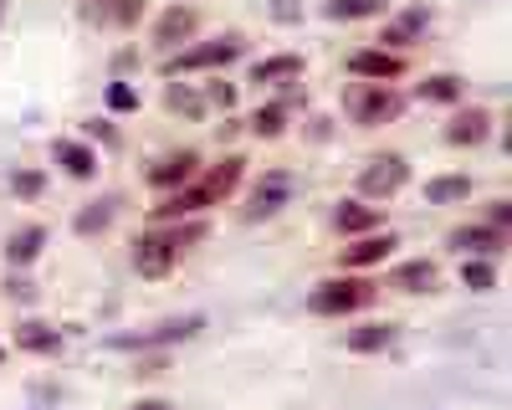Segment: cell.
Masks as SVG:
<instances>
[{"instance_id": "1", "label": "cell", "mask_w": 512, "mask_h": 410, "mask_svg": "<svg viewBox=\"0 0 512 410\" xmlns=\"http://www.w3.org/2000/svg\"><path fill=\"white\" fill-rule=\"evenodd\" d=\"M241 175H246V159L241 154H226L221 164H210L205 180H190V185H180L175 195H169L159 205V221H195V216L210 211V205H226L236 195Z\"/></svg>"}, {"instance_id": "2", "label": "cell", "mask_w": 512, "mask_h": 410, "mask_svg": "<svg viewBox=\"0 0 512 410\" xmlns=\"http://www.w3.org/2000/svg\"><path fill=\"white\" fill-rule=\"evenodd\" d=\"M205 236H210L205 216H195V221H159V231L134 236V272L139 277H164L185 252H195Z\"/></svg>"}, {"instance_id": "3", "label": "cell", "mask_w": 512, "mask_h": 410, "mask_svg": "<svg viewBox=\"0 0 512 410\" xmlns=\"http://www.w3.org/2000/svg\"><path fill=\"white\" fill-rule=\"evenodd\" d=\"M374 298H379V287H374L369 277L344 272V277H328V282H318V287H313V298H308V308H313L318 318H349V313L369 308Z\"/></svg>"}, {"instance_id": "4", "label": "cell", "mask_w": 512, "mask_h": 410, "mask_svg": "<svg viewBox=\"0 0 512 410\" xmlns=\"http://www.w3.org/2000/svg\"><path fill=\"white\" fill-rule=\"evenodd\" d=\"M246 52V36H210V41H195V47H185V52H175L164 62V77H185V72H221V67H231L236 57Z\"/></svg>"}, {"instance_id": "5", "label": "cell", "mask_w": 512, "mask_h": 410, "mask_svg": "<svg viewBox=\"0 0 512 410\" xmlns=\"http://www.w3.org/2000/svg\"><path fill=\"white\" fill-rule=\"evenodd\" d=\"M344 108L354 123H364V129H379V123H395L405 113V98L390 88V82H354V88L344 93Z\"/></svg>"}, {"instance_id": "6", "label": "cell", "mask_w": 512, "mask_h": 410, "mask_svg": "<svg viewBox=\"0 0 512 410\" xmlns=\"http://www.w3.org/2000/svg\"><path fill=\"white\" fill-rule=\"evenodd\" d=\"M200 328H205V318H200V313H190V318H169V323L144 328V334H118V339H113V349H139V354H149V349H169V344L195 339Z\"/></svg>"}, {"instance_id": "7", "label": "cell", "mask_w": 512, "mask_h": 410, "mask_svg": "<svg viewBox=\"0 0 512 410\" xmlns=\"http://www.w3.org/2000/svg\"><path fill=\"white\" fill-rule=\"evenodd\" d=\"M405 180H410V164H405L400 154H374L364 170H359V195H369V200H390V195L405 190Z\"/></svg>"}, {"instance_id": "8", "label": "cell", "mask_w": 512, "mask_h": 410, "mask_svg": "<svg viewBox=\"0 0 512 410\" xmlns=\"http://www.w3.org/2000/svg\"><path fill=\"white\" fill-rule=\"evenodd\" d=\"M436 26V16L431 11H425V6H405L400 16H390V26H384V36H379V47L384 52H405V47H415V41L425 36V31H431Z\"/></svg>"}, {"instance_id": "9", "label": "cell", "mask_w": 512, "mask_h": 410, "mask_svg": "<svg viewBox=\"0 0 512 410\" xmlns=\"http://www.w3.org/2000/svg\"><path fill=\"white\" fill-rule=\"evenodd\" d=\"M395 236H384V231H369V236H359V241H349L344 252H338V267L344 272H359V267H379V262H390V252H395Z\"/></svg>"}, {"instance_id": "10", "label": "cell", "mask_w": 512, "mask_h": 410, "mask_svg": "<svg viewBox=\"0 0 512 410\" xmlns=\"http://www.w3.org/2000/svg\"><path fill=\"white\" fill-rule=\"evenodd\" d=\"M292 200V175L287 170H272L262 185L251 190V200H246V221H262V216H277L282 205Z\"/></svg>"}, {"instance_id": "11", "label": "cell", "mask_w": 512, "mask_h": 410, "mask_svg": "<svg viewBox=\"0 0 512 410\" xmlns=\"http://www.w3.org/2000/svg\"><path fill=\"white\" fill-rule=\"evenodd\" d=\"M195 170H200V154H195V149H175V154H164L144 180H149L154 190H180V185L195 180Z\"/></svg>"}, {"instance_id": "12", "label": "cell", "mask_w": 512, "mask_h": 410, "mask_svg": "<svg viewBox=\"0 0 512 410\" xmlns=\"http://www.w3.org/2000/svg\"><path fill=\"white\" fill-rule=\"evenodd\" d=\"M502 246H507V231H497V226H487V221L451 231V252H466V257H497Z\"/></svg>"}, {"instance_id": "13", "label": "cell", "mask_w": 512, "mask_h": 410, "mask_svg": "<svg viewBox=\"0 0 512 410\" xmlns=\"http://www.w3.org/2000/svg\"><path fill=\"white\" fill-rule=\"evenodd\" d=\"M308 72V62L297 57V52H282V57H262V62H251V82L256 88H287V82H297Z\"/></svg>"}, {"instance_id": "14", "label": "cell", "mask_w": 512, "mask_h": 410, "mask_svg": "<svg viewBox=\"0 0 512 410\" xmlns=\"http://www.w3.org/2000/svg\"><path fill=\"white\" fill-rule=\"evenodd\" d=\"M349 72L364 77V82H395V77L405 72V57L384 52V47H369V52H354V57H349Z\"/></svg>"}, {"instance_id": "15", "label": "cell", "mask_w": 512, "mask_h": 410, "mask_svg": "<svg viewBox=\"0 0 512 410\" xmlns=\"http://www.w3.org/2000/svg\"><path fill=\"white\" fill-rule=\"evenodd\" d=\"M195 26H200V11L180 0V6H169V11L154 21V41H159V47H180V41L195 36Z\"/></svg>"}, {"instance_id": "16", "label": "cell", "mask_w": 512, "mask_h": 410, "mask_svg": "<svg viewBox=\"0 0 512 410\" xmlns=\"http://www.w3.org/2000/svg\"><path fill=\"white\" fill-rule=\"evenodd\" d=\"M436 282H441V267L431 257H415V262H400L390 272V287H400V293H436Z\"/></svg>"}, {"instance_id": "17", "label": "cell", "mask_w": 512, "mask_h": 410, "mask_svg": "<svg viewBox=\"0 0 512 410\" xmlns=\"http://www.w3.org/2000/svg\"><path fill=\"white\" fill-rule=\"evenodd\" d=\"M487 134H492V113H487V108H461V113L446 123V139L461 144V149H466V144H482Z\"/></svg>"}, {"instance_id": "18", "label": "cell", "mask_w": 512, "mask_h": 410, "mask_svg": "<svg viewBox=\"0 0 512 410\" xmlns=\"http://www.w3.org/2000/svg\"><path fill=\"white\" fill-rule=\"evenodd\" d=\"M52 159L62 164L72 180H93V175H98V154H93L88 144H77V139H57V144H52Z\"/></svg>"}, {"instance_id": "19", "label": "cell", "mask_w": 512, "mask_h": 410, "mask_svg": "<svg viewBox=\"0 0 512 410\" xmlns=\"http://www.w3.org/2000/svg\"><path fill=\"white\" fill-rule=\"evenodd\" d=\"M338 344H344L349 354H379V349H390V344H395V323H364V328H349V334L338 339Z\"/></svg>"}, {"instance_id": "20", "label": "cell", "mask_w": 512, "mask_h": 410, "mask_svg": "<svg viewBox=\"0 0 512 410\" xmlns=\"http://www.w3.org/2000/svg\"><path fill=\"white\" fill-rule=\"evenodd\" d=\"M41 246H47V226H21V231H11V241H6V262H11V267H31V262L41 257Z\"/></svg>"}, {"instance_id": "21", "label": "cell", "mask_w": 512, "mask_h": 410, "mask_svg": "<svg viewBox=\"0 0 512 410\" xmlns=\"http://www.w3.org/2000/svg\"><path fill=\"white\" fill-rule=\"evenodd\" d=\"M16 344L26 354H57L62 349V328H52V323H21L16 328Z\"/></svg>"}, {"instance_id": "22", "label": "cell", "mask_w": 512, "mask_h": 410, "mask_svg": "<svg viewBox=\"0 0 512 410\" xmlns=\"http://www.w3.org/2000/svg\"><path fill=\"white\" fill-rule=\"evenodd\" d=\"M456 200H472V175H441L425 185V205H456Z\"/></svg>"}, {"instance_id": "23", "label": "cell", "mask_w": 512, "mask_h": 410, "mask_svg": "<svg viewBox=\"0 0 512 410\" xmlns=\"http://www.w3.org/2000/svg\"><path fill=\"white\" fill-rule=\"evenodd\" d=\"M144 16V0H93V21L103 26H134Z\"/></svg>"}, {"instance_id": "24", "label": "cell", "mask_w": 512, "mask_h": 410, "mask_svg": "<svg viewBox=\"0 0 512 410\" xmlns=\"http://www.w3.org/2000/svg\"><path fill=\"white\" fill-rule=\"evenodd\" d=\"M461 93H466V82L456 72H436V77L420 82V98L425 103H461Z\"/></svg>"}, {"instance_id": "25", "label": "cell", "mask_w": 512, "mask_h": 410, "mask_svg": "<svg viewBox=\"0 0 512 410\" xmlns=\"http://www.w3.org/2000/svg\"><path fill=\"white\" fill-rule=\"evenodd\" d=\"M384 11H390V0H328V21H369Z\"/></svg>"}, {"instance_id": "26", "label": "cell", "mask_w": 512, "mask_h": 410, "mask_svg": "<svg viewBox=\"0 0 512 410\" xmlns=\"http://www.w3.org/2000/svg\"><path fill=\"white\" fill-rule=\"evenodd\" d=\"M77 236H98V231H108L113 226V200H88V205H82V211H77Z\"/></svg>"}, {"instance_id": "27", "label": "cell", "mask_w": 512, "mask_h": 410, "mask_svg": "<svg viewBox=\"0 0 512 410\" xmlns=\"http://www.w3.org/2000/svg\"><path fill=\"white\" fill-rule=\"evenodd\" d=\"M333 226L338 231H344V236H369L374 231V211H364V205H338V211H333Z\"/></svg>"}, {"instance_id": "28", "label": "cell", "mask_w": 512, "mask_h": 410, "mask_svg": "<svg viewBox=\"0 0 512 410\" xmlns=\"http://www.w3.org/2000/svg\"><path fill=\"white\" fill-rule=\"evenodd\" d=\"M461 282L472 287V293H492V287H497V267L482 262V257H472V262L461 267Z\"/></svg>"}, {"instance_id": "29", "label": "cell", "mask_w": 512, "mask_h": 410, "mask_svg": "<svg viewBox=\"0 0 512 410\" xmlns=\"http://www.w3.org/2000/svg\"><path fill=\"white\" fill-rule=\"evenodd\" d=\"M282 123H287V108L272 103V108H262V113L251 118V134H256V139H277V134H282Z\"/></svg>"}, {"instance_id": "30", "label": "cell", "mask_w": 512, "mask_h": 410, "mask_svg": "<svg viewBox=\"0 0 512 410\" xmlns=\"http://www.w3.org/2000/svg\"><path fill=\"white\" fill-rule=\"evenodd\" d=\"M164 103L175 108V113H190V118H200V113H205V98H200V93H190V88H180V82H169Z\"/></svg>"}, {"instance_id": "31", "label": "cell", "mask_w": 512, "mask_h": 410, "mask_svg": "<svg viewBox=\"0 0 512 410\" xmlns=\"http://www.w3.org/2000/svg\"><path fill=\"white\" fill-rule=\"evenodd\" d=\"M487 226H497V231H507V226H512V200H492Z\"/></svg>"}, {"instance_id": "32", "label": "cell", "mask_w": 512, "mask_h": 410, "mask_svg": "<svg viewBox=\"0 0 512 410\" xmlns=\"http://www.w3.org/2000/svg\"><path fill=\"white\" fill-rule=\"evenodd\" d=\"M108 103H113V108H118V113H128V108H134V103H139V98H134V88H123V82H118V88H113V93H108Z\"/></svg>"}, {"instance_id": "33", "label": "cell", "mask_w": 512, "mask_h": 410, "mask_svg": "<svg viewBox=\"0 0 512 410\" xmlns=\"http://www.w3.org/2000/svg\"><path fill=\"white\" fill-rule=\"evenodd\" d=\"M88 134H93V139H103V144H113V139H118V134L108 129V123H103V118H93V123H88Z\"/></svg>"}, {"instance_id": "34", "label": "cell", "mask_w": 512, "mask_h": 410, "mask_svg": "<svg viewBox=\"0 0 512 410\" xmlns=\"http://www.w3.org/2000/svg\"><path fill=\"white\" fill-rule=\"evenodd\" d=\"M16 190H21V195H36V190H41V175H16Z\"/></svg>"}, {"instance_id": "35", "label": "cell", "mask_w": 512, "mask_h": 410, "mask_svg": "<svg viewBox=\"0 0 512 410\" xmlns=\"http://www.w3.org/2000/svg\"><path fill=\"white\" fill-rule=\"evenodd\" d=\"M128 410H175L169 400H139V405H128Z\"/></svg>"}, {"instance_id": "36", "label": "cell", "mask_w": 512, "mask_h": 410, "mask_svg": "<svg viewBox=\"0 0 512 410\" xmlns=\"http://www.w3.org/2000/svg\"><path fill=\"white\" fill-rule=\"evenodd\" d=\"M0 21H6V0H0Z\"/></svg>"}, {"instance_id": "37", "label": "cell", "mask_w": 512, "mask_h": 410, "mask_svg": "<svg viewBox=\"0 0 512 410\" xmlns=\"http://www.w3.org/2000/svg\"><path fill=\"white\" fill-rule=\"evenodd\" d=\"M0 359H6V349H0Z\"/></svg>"}]
</instances>
